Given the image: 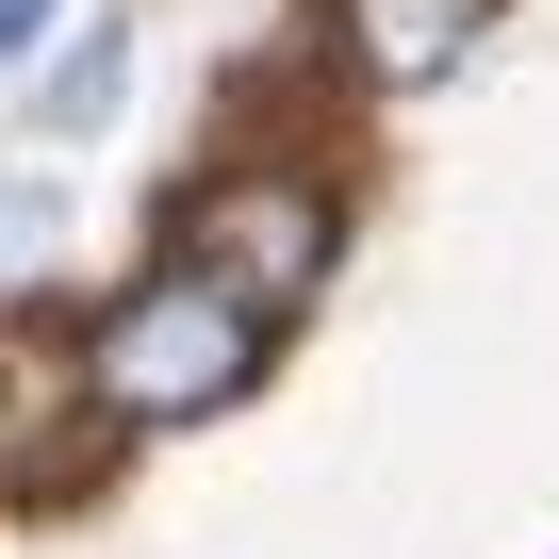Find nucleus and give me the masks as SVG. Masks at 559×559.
<instances>
[{"instance_id": "obj_1", "label": "nucleus", "mask_w": 559, "mask_h": 559, "mask_svg": "<svg viewBox=\"0 0 559 559\" xmlns=\"http://www.w3.org/2000/svg\"><path fill=\"white\" fill-rule=\"evenodd\" d=\"M263 346H280L263 297H230L198 263H148L132 297L83 313V395H99V428H214L263 395Z\"/></svg>"}, {"instance_id": "obj_2", "label": "nucleus", "mask_w": 559, "mask_h": 559, "mask_svg": "<svg viewBox=\"0 0 559 559\" xmlns=\"http://www.w3.org/2000/svg\"><path fill=\"white\" fill-rule=\"evenodd\" d=\"M330 247H346V214H330L313 165H230V181H198L181 230H165V263L230 280V297H263V313H297L313 280H330Z\"/></svg>"}, {"instance_id": "obj_3", "label": "nucleus", "mask_w": 559, "mask_h": 559, "mask_svg": "<svg viewBox=\"0 0 559 559\" xmlns=\"http://www.w3.org/2000/svg\"><path fill=\"white\" fill-rule=\"evenodd\" d=\"M67 412H99L83 395V346L34 330V313H0V477H17V493L67 477Z\"/></svg>"}, {"instance_id": "obj_4", "label": "nucleus", "mask_w": 559, "mask_h": 559, "mask_svg": "<svg viewBox=\"0 0 559 559\" xmlns=\"http://www.w3.org/2000/svg\"><path fill=\"white\" fill-rule=\"evenodd\" d=\"M493 34V0H330V50L379 83V99H412V83H444L461 50Z\"/></svg>"}, {"instance_id": "obj_5", "label": "nucleus", "mask_w": 559, "mask_h": 559, "mask_svg": "<svg viewBox=\"0 0 559 559\" xmlns=\"http://www.w3.org/2000/svg\"><path fill=\"white\" fill-rule=\"evenodd\" d=\"M67 17V0H0V67H34V34Z\"/></svg>"}]
</instances>
